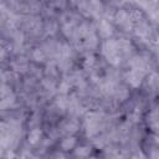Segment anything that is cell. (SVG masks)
<instances>
[{"instance_id": "1", "label": "cell", "mask_w": 159, "mask_h": 159, "mask_svg": "<svg viewBox=\"0 0 159 159\" xmlns=\"http://www.w3.org/2000/svg\"><path fill=\"white\" fill-rule=\"evenodd\" d=\"M40 137H41V132H40L39 129H34V130H31L30 134H29V142L32 143V144H35V143L39 142Z\"/></svg>"}, {"instance_id": "2", "label": "cell", "mask_w": 159, "mask_h": 159, "mask_svg": "<svg viewBox=\"0 0 159 159\" xmlns=\"http://www.w3.org/2000/svg\"><path fill=\"white\" fill-rule=\"evenodd\" d=\"M65 142H66V143H67V144H68L70 147H73V144H75V139H73V138H72V139H71V138H67V139H66ZM62 148H63L65 150H67V148H66L65 143H62Z\"/></svg>"}]
</instances>
